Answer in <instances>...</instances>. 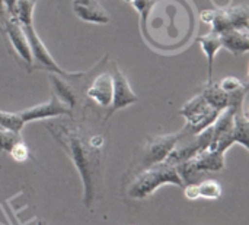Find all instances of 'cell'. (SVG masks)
<instances>
[{
	"label": "cell",
	"instance_id": "obj_5",
	"mask_svg": "<svg viewBox=\"0 0 249 225\" xmlns=\"http://www.w3.org/2000/svg\"><path fill=\"white\" fill-rule=\"evenodd\" d=\"M22 28L26 34V38H28V42L31 47L34 67L47 70L48 73L60 75L66 79H80L82 76L86 75L85 72H69V70H64L63 67H60V64L54 60V57L51 56V53L48 51V48L42 42L41 37L35 31V26L29 25V26H22Z\"/></svg>",
	"mask_w": 249,
	"mask_h": 225
},
{
	"label": "cell",
	"instance_id": "obj_8",
	"mask_svg": "<svg viewBox=\"0 0 249 225\" xmlns=\"http://www.w3.org/2000/svg\"><path fill=\"white\" fill-rule=\"evenodd\" d=\"M73 111L55 95H53L48 101L32 105L29 108H25L19 111L20 119L23 123H31L36 120H48V119H57V117H64V116H71Z\"/></svg>",
	"mask_w": 249,
	"mask_h": 225
},
{
	"label": "cell",
	"instance_id": "obj_24",
	"mask_svg": "<svg viewBox=\"0 0 249 225\" xmlns=\"http://www.w3.org/2000/svg\"><path fill=\"white\" fill-rule=\"evenodd\" d=\"M15 3H16V0H3V4H4L6 12H7V15H9V16H10V13H12V10H13Z\"/></svg>",
	"mask_w": 249,
	"mask_h": 225
},
{
	"label": "cell",
	"instance_id": "obj_1",
	"mask_svg": "<svg viewBox=\"0 0 249 225\" xmlns=\"http://www.w3.org/2000/svg\"><path fill=\"white\" fill-rule=\"evenodd\" d=\"M45 127L77 168L83 183V204L90 208L96 199V187L102 177L104 135L92 132L83 122L63 117L51 119V122L45 123Z\"/></svg>",
	"mask_w": 249,
	"mask_h": 225
},
{
	"label": "cell",
	"instance_id": "obj_11",
	"mask_svg": "<svg viewBox=\"0 0 249 225\" xmlns=\"http://www.w3.org/2000/svg\"><path fill=\"white\" fill-rule=\"evenodd\" d=\"M219 35H220L222 47H225L233 56H242L249 51L248 29L232 28Z\"/></svg>",
	"mask_w": 249,
	"mask_h": 225
},
{
	"label": "cell",
	"instance_id": "obj_17",
	"mask_svg": "<svg viewBox=\"0 0 249 225\" xmlns=\"http://www.w3.org/2000/svg\"><path fill=\"white\" fill-rule=\"evenodd\" d=\"M23 126H25V123L20 119L19 113H10V111L0 110V127L1 129L20 133L22 129H23Z\"/></svg>",
	"mask_w": 249,
	"mask_h": 225
},
{
	"label": "cell",
	"instance_id": "obj_9",
	"mask_svg": "<svg viewBox=\"0 0 249 225\" xmlns=\"http://www.w3.org/2000/svg\"><path fill=\"white\" fill-rule=\"evenodd\" d=\"M86 98L101 108H108L112 100V75L109 70L101 72L86 86Z\"/></svg>",
	"mask_w": 249,
	"mask_h": 225
},
{
	"label": "cell",
	"instance_id": "obj_4",
	"mask_svg": "<svg viewBox=\"0 0 249 225\" xmlns=\"http://www.w3.org/2000/svg\"><path fill=\"white\" fill-rule=\"evenodd\" d=\"M220 111L213 108L201 94L193 97L179 110V114L185 119V126L182 127L181 133L188 136L198 135L214 123Z\"/></svg>",
	"mask_w": 249,
	"mask_h": 225
},
{
	"label": "cell",
	"instance_id": "obj_19",
	"mask_svg": "<svg viewBox=\"0 0 249 225\" xmlns=\"http://www.w3.org/2000/svg\"><path fill=\"white\" fill-rule=\"evenodd\" d=\"M20 139H22L20 133L6 130V129L0 127V152L1 154H9L10 148Z\"/></svg>",
	"mask_w": 249,
	"mask_h": 225
},
{
	"label": "cell",
	"instance_id": "obj_3",
	"mask_svg": "<svg viewBox=\"0 0 249 225\" xmlns=\"http://www.w3.org/2000/svg\"><path fill=\"white\" fill-rule=\"evenodd\" d=\"M165 184L184 187L177 167L163 161L139 173L124 186V189L131 199H146Z\"/></svg>",
	"mask_w": 249,
	"mask_h": 225
},
{
	"label": "cell",
	"instance_id": "obj_23",
	"mask_svg": "<svg viewBox=\"0 0 249 225\" xmlns=\"http://www.w3.org/2000/svg\"><path fill=\"white\" fill-rule=\"evenodd\" d=\"M201 19H203L206 23L212 25V23H213V19H214V10H206V12H203Z\"/></svg>",
	"mask_w": 249,
	"mask_h": 225
},
{
	"label": "cell",
	"instance_id": "obj_13",
	"mask_svg": "<svg viewBox=\"0 0 249 225\" xmlns=\"http://www.w3.org/2000/svg\"><path fill=\"white\" fill-rule=\"evenodd\" d=\"M198 42L203 48V51L206 53L207 57V82L213 81V66H214V57L219 53V50L222 48V41H220V35L214 31L203 35L198 38Z\"/></svg>",
	"mask_w": 249,
	"mask_h": 225
},
{
	"label": "cell",
	"instance_id": "obj_7",
	"mask_svg": "<svg viewBox=\"0 0 249 225\" xmlns=\"http://www.w3.org/2000/svg\"><path fill=\"white\" fill-rule=\"evenodd\" d=\"M111 75H112V100H111V105L108 107L105 122L118 110H124L139 101V97L133 91L127 76L117 64H114Z\"/></svg>",
	"mask_w": 249,
	"mask_h": 225
},
{
	"label": "cell",
	"instance_id": "obj_10",
	"mask_svg": "<svg viewBox=\"0 0 249 225\" xmlns=\"http://www.w3.org/2000/svg\"><path fill=\"white\" fill-rule=\"evenodd\" d=\"M73 13L83 22L95 25H108L111 22L109 13L98 0H73Z\"/></svg>",
	"mask_w": 249,
	"mask_h": 225
},
{
	"label": "cell",
	"instance_id": "obj_22",
	"mask_svg": "<svg viewBox=\"0 0 249 225\" xmlns=\"http://www.w3.org/2000/svg\"><path fill=\"white\" fill-rule=\"evenodd\" d=\"M185 198H187V199H190V201L200 199V193H198V183L185 184Z\"/></svg>",
	"mask_w": 249,
	"mask_h": 225
},
{
	"label": "cell",
	"instance_id": "obj_2",
	"mask_svg": "<svg viewBox=\"0 0 249 225\" xmlns=\"http://www.w3.org/2000/svg\"><path fill=\"white\" fill-rule=\"evenodd\" d=\"M179 139V132L171 133V135H159V136H147L143 145H140L133 155L131 164L124 174V186L136 177L139 173L150 168L152 165H156L159 163H163L169 152L174 149Z\"/></svg>",
	"mask_w": 249,
	"mask_h": 225
},
{
	"label": "cell",
	"instance_id": "obj_12",
	"mask_svg": "<svg viewBox=\"0 0 249 225\" xmlns=\"http://www.w3.org/2000/svg\"><path fill=\"white\" fill-rule=\"evenodd\" d=\"M48 78H50V85L54 91V95L58 100H61L71 111H74L77 105V95L73 91V88L67 83V79L55 73H48Z\"/></svg>",
	"mask_w": 249,
	"mask_h": 225
},
{
	"label": "cell",
	"instance_id": "obj_20",
	"mask_svg": "<svg viewBox=\"0 0 249 225\" xmlns=\"http://www.w3.org/2000/svg\"><path fill=\"white\" fill-rule=\"evenodd\" d=\"M9 155L16 161V163H25L31 158V151L23 142V139L18 141L9 151Z\"/></svg>",
	"mask_w": 249,
	"mask_h": 225
},
{
	"label": "cell",
	"instance_id": "obj_14",
	"mask_svg": "<svg viewBox=\"0 0 249 225\" xmlns=\"http://www.w3.org/2000/svg\"><path fill=\"white\" fill-rule=\"evenodd\" d=\"M248 127H249V119L245 110V102L238 105L235 108V114H233V129H232V139L233 143H239L242 145L247 151H248Z\"/></svg>",
	"mask_w": 249,
	"mask_h": 225
},
{
	"label": "cell",
	"instance_id": "obj_16",
	"mask_svg": "<svg viewBox=\"0 0 249 225\" xmlns=\"http://www.w3.org/2000/svg\"><path fill=\"white\" fill-rule=\"evenodd\" d=\"M38 0H16L10 16L20 25L29 26L34 25V13Z\"/></svg>",
	"mask_w": 249,
	"mask_h": 225
},
{
	"label": "cell",
	"instance_id": "obj_25",
	"mask_svg": "<svg viewBox=\"0 0 249 225\" xmlns=\"http://www.w3.org/2000/svg\"><path fill=\"white\" fill-rule=\"evenodd\" d=\"M6 16H7L6 7H4V4H3V0H0V20H1L3 18H6Z\"/></svg>",
	"mask_w": 249,
	"mask_h": 225
},
{
	"label": "cell",
	"instance_id": "obj_27",
	"mask_svg": "<svg viewBox=\"0 0 249 225\" xmlns=\"http://www.w3.org/2000/svg\"><path fill=\"white\" fill-rule=\"evenodd\" d=\"M38 225H47V224H45V223H39V224H38Z\"/></svg>",
	"mask_w": 249,
	"mask_h": 225
},
{
	"label": "cell",
	"instance_id": "obj_26",
	"mask_svg": "<svg viewBox=\"0 0 249 225\" xmlns=\"http://www.w3.org/2000/svg\"><path fill=\"white\" fill-rule=\"evenodd\" d=\"M124 1H127V3H131L133 0H124Z\"/></svg>",
	"mask_w": 249,
	"mask_h": 225
},
{
	"label": "cell",
	"instance_id": "obj_15",
	"mask_svg": "<svg viewBox=\"0 0 249 225\" xmlns=\"http://www.w3.org/2000/svg\"><path fill=\"white\" fill-rule=\"evenodd\" d=\"M203 98L216 110L222 111L228 107H231V97L219 86L217 82H206L203 91H201Z\"/></svg>",
	"mask_w": 249,
	"mask_h": 225
},
{
	"label": "cell",
	"instance_id": "obj_21",
	"mask_svg": "<svg viewBox=\"0 0 249 225\" xmlns=\"http://www.w3.org/2000/svg\"><path fill=\"white\" fill-rule=\"evenodd\" d=\"M155 3H156V0H133L131 1V4L136 7V10L142 15L143 20H146V18H147L149 12L152 10V7L155 6Z\"/></svg>",
	"mask_w": 249,
	"mask_h": 225
},
{
	"label": "cell",
	"instance_id": "obj_18",
	"mask_svg": "<svg viewBox=\"0 0 249 225\" xmlns=\"http://www.w3.org/2000/svg\"><path fill=\"white\" fill-rule=\"evenodd\" d=\"M198 193L204 199H219L222 196V186L216 180H201L198 183Z\"/></svg>",
	"mask_w": 249,
	"mask_h": 225
},
{
	"label": "cell",
	"instance_id": "obj_6",
	"mask_svg": "<svg viewBox=\"0 0 249 225\" xmlns=\"http://www.w3.org/2000/svg\"><path fill=\"white\" fill-rule=\"evenodd\" d=\"M0 31L3 32L15 59L28 72H31L34 69V60H32L31 47H29V42H28L23 28L12 16L7 15L6 18H3L0 20Z\"/></svg>",
	"mask_w": 249,
	"mask_h": 225
}]
</instances>
